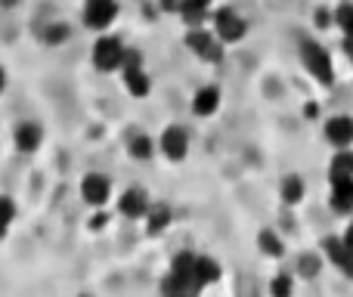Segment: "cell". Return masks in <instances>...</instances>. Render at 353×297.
Returning a JSON list of instances; mask_svg holds the SVG:
<instances>
[{
  "label": "cell",
  "mask_w": 353,
  "mask_h": 297,
  "mask_svg": "<svg viewBox=\"0 0 353 297\" xmlns=\"http://www.w3.org/2000/svg\"><path fill=\"white\" fill-rule=\"evenodd\" d=\"M214 34H217L223 43H239L245 34H248V22H245L236 10L220 6V10L214 12Z\"/></svg>",
  "instance_id": "cell-6"
},
{
  "label": "cell",
  "mask_w": 353,
  "mask_h": 297,
  "mask_svg": "<svg viewBox=\"0 0 353 297\" xmlns=\"http://www.w3.org/2000/svg\"><path fill=\"white\" fill-rule=\"evenodd\" d=\"M347 273H350V276H353V263H350V267H347Z\"/></svg>",
  "instance_id": "cell-31"
},
{
  "label": "cell",
  "mask_w": 353,
  "mask_h": 297,
  "mask_svg": "<svg viewBox=\"0 0 353 297\" xmlns=\"http://www.w3.org/2000/svg\"><path fill=\"white\" fill-rule=\"evenodd\" d=\"M332 207L338 214H350L353 211V176L341 183H332Z\"/></svg>",
  "instance_id": "cell-17"
},
{
  "label": "cell",
  "mask_w": 353,
  "mask_h": 297,
  "mask_svg": "<svg viewBox=\"0 0 353 297\" xmlns=\"http://www.w3.org/2000/svg\"><path fill=\"white\" fill-rule=\"evenodd\" d=\"M105 223H109V217L103 214V207H99V214H93L90 217V229L97 232V229H105Z\"/></svg>",
  "instance_id": "cell-26"
},
{
  "label": "cell",
  "mask_w": 353,
  "mask_h": 297,
  "mask_svg": "<svg viewBox=\"0 0 353 297\" xmlns=\"http://www.w3.org/2000/svg\"><path fill=\"white\" fill-rule=\"evenodd\" d=\"M335 19H338V25L344 28V34H353V6L350 3H344L341 10H338Z\"/></svg>",
  "instance_id": "cell-24"
},
{
  "label": "cell",
  "mask_w": 353,
  "mask_h": 297,
  "mask_svg": "<svg viewBox=\"0 0 353 297\" xmlns=\"http://www.w3.org/2000/svg\"><path fill=\"white\" fill-rule=\"evenodd\" d=\"M12 223H16V201H12L10 195L0 192V238L10 236Z\"/></svg>",
  "instance_id": "cell-20"
},
{
  "label": "cell",
  "mask_w": 353,
  "mask_h": 297,
  "mask_svg": "<svg viewBox=\"0 0 353 297\" xmlns=\"http://www.w3.org/2000/svg\"><path fill=\"white\" fill-rule=\"evenodd\" d=\"M159 152L171 164H180L183 158L189 155V130L180 127V124L165 127V130H161V136H159Z\"/></svg>",
  "instance_id": "cell-7"
},
{
  "label": "cell",
  "mask_w": 353,
  "mask_h": 297,
  "mask_svg": "<svg viewBox=\"0 0 353 297\" xmlns=\"http://www.w3.org/2000/svg\"><path fill=\"white\" fill-rule=\"evenodd\" d=\"M353 176V152H338L329 164V180L332 183H341Z\"/></svg>",
  "instance_id": "cell-19"
},
{
  "label": "cell",
  "mask_w": 353,
  "mask_h": 297,
  "mask_svg": "<svg viewBox=\"0 0 353 297\" xmlns=\"http://www.w3.org/2000/svg\"><path fill=\"white\" fill-rule=\"evenodd\" d=\"M143 220H146V236H161V232L171 226L174 211L168 205H149V211Z\"/></svg>",
  "instance_id": "cell-12"
},
{
  "label": "cell",
  "mask_w": 353,
  "mask_h": 297,
  "mask_svg": "<svg viewBox=\"0 0 353 297\" xmlns=\"http://www.w3.org/2000/svg\"><path fill=\"white\" fill-rule=\"evenodd\" d=\"M325 136H329L335 146H350L353 143V118L347 115H338L325 124Z\"/></svg>",
  "instance_id": "cell-13"
},
{
  "label": "cell",
  "mask_w": 353,
  "mask_h": 297,
  "mask_svg": "<svg viewBox=\"0 0 353 297\" xmlns=\"http://www.w3.org/2000/svg\"><path fill=\"white\" fill-rule=\"evenodd\" d=\"M78 195H81V201H84L87 207L99 211V207H105L112 201V180L105 174H97V170H90V174L81 176Z\"/></svg>",
  "instance_id": "cell-5"
},
{
  "label": "cell",
  "mask_w": 353,
  "mask_h": 297,
  "mask_svg": "<svg viewBox=\"0 0 353 297\" xmlns=\"http://www.w3.org/2000/svg\"><path fill=\"white\" fill-rule=\"evenodd\" d=\"M115 19H118V0H87L84 12H81V25L87 31H99V34H105L115 25Z\"/></svg>",
  "instance_id": "cell-4"
},
{
  "label": "cell",
  "mask_w": 353,
  "mask_h": 297,
  "mask_svg": "<svg viewBox=\"0 0 353 297\" xmlns=\"http://www.w3.org/2000/svg\"><path fill=\"white\" fill-rule=\"evenodd\" d=\"M344 47H347V56L353 59V37H344Z\"/></svg>",
  "instance_id": "cell-28"
},
{
  "label": "cell",
  "mask_w": 353,
  "mask_h": 297,
  "mask_svg": "<svg viewBox=\"0 0 353 297\" xmlns=\"http://www.w3.org/2000/svg\"><path fill=\"white\" fill-rule=\"evenodd\" d=\"M257 242H261V248H263V254H267V257H282V251H285V248H282V242L270 229H263Z\"/></svg>",
  "instance_id": "cell-23"
},
{
  "label": "cell",
  "mask_w": 353,
  "mask_h": 297,
  "mask_svg": "<svg viewBox=\"0 0 353 297\" xmlns=\"http://www.w3.org/2000/svg\"><path fill=\"white\" fill-rule=\"evenodd\" d=\"M344 242H347V245H350V248H353V223H350V229H347V236H344Z\"/></svg>",
  "instance_id": "cell-30"
},
{
  "label": "cell",
  "mask_w": 353,
  "mask_h": 297,
  "mask_svg": "<svg viewBox=\"0 0 353 297\" xmlns=\"http://www.w3.org/2000/svg\"><path fill=\"white\" fill-rule=\"evenodd\" d=\"M124 56H128V47H124V41H121V37H115V34L97 37V43L90 47V62H93V68H97V72H103V74L121 72Z\"/></svg>",
  "instance_id": "cell-1"
},
{
  "label": "cell",
  "mask_w": 353,
  "mask_h": 297,
  "mask_svg": "<svg viewBox=\"0 0 353 297\" xmlns=\"http://www.w3.org/2000/svg\"><path fill=\"white\" fill-rule=\"evenodd\" d=\"M3 90H6V72L0 68V93H3Z\"/></svg>",
  "instance_id": "cell-29"
},
{
  "label": "cell",
  "mask_w": 353,
  "mask_h": 297,
  "mask_svg": "<svg viewBox=\"0 0 353 297\" xmlns=\"http://www.w3.org/2000/svg\"><path fill=\"white\" fill-rule=\"evenodd\" d=\"M270 291H273V294H292V279H285V276H279V279H276L273 282V285H270Z\"/></svg>",
  "instance_id": "cell-25"
},
{
  "label": "cell",
  "mask_w": 353,
  "mask_h": 297,
  "mask_svg": "<svg viewBox=\"0 0 353 297\" xmlns=\"http://www.w3.org/2000/svg\"><path fill=\"white\" fill-rule=\"evenodd\" d=\"M84 3H87V0H84Z\"/></svg>",
  "instance_id": "cell-32"
},
{
  "label": "cell",
  "mask_w": 353,
  "mask_h": 297,
  "mask_svg": "<svg viewBox=\"0 0 353 297\" xmlns=\"http://www.w3.org/2000/svg\"><path fill=\"white\" fill-rule=\"evenodd\" d=\"M121 81H124V90H128L134 99H146L149 93H152V78L146 74V65H143L137 50H128V56H124Z\"/></svg>",
  "instance_id": "cell-2"
},
{
  "label": "cell",
  "mask_w": 353,
  "mask_h": 297,
  "mask_svg": "<svg viewBox=\"0 0 353 297\" xmlns=\"http://www.w3.org/2000/svg\"><path fill=\"white\" fill-rule=\"evenodd\" d=\"M65 37H68V25H65V22H50L47 28H43L41 41L47 43V47H59Z\"/></svg>",
  "instance_id": "cell-22"
},
{
  "label": "cell",
  "mask_w": 353,
  "mask_h": 297,
  "mask_svg": "<svg viewBox=\"0 0 353 297\" xmlns=\"http://www.w3.org/2000/svg\"><path fill=\"white\" fill-rule=\"evenodd\" d=\"M217 109H220V87L208 84V87H201V90H195V96H192L195 118H211Z\"/></svg>",
  "instance_id": "cell-11"
},
{
  "label": "cell",
  "mask_w": 353,
  "mask_h": 297,
  "mask_svg": "<svg viewBox=\"0 0 353 297\" xmlns=\"http://www.w3.org/2000/svg\"><path fill=\"white\" fill-rule=\"evenodd\" d=\"M149 205H152V198H149V192L143 186H128L118 195V214L128 220H143Z\"/></svg>",
  "instance_id": "cell-9"
},
{
  "label": "cell",
  "mask_w": 353,
  "mask_h": 297,
  "mask_svg": "<svg viewBox=\"0 0 353 297\" xmlns=\"http://www.w3.org/2000/svg\"><path fill=\"white\" fill-rule=\"evenodd\" d=\"M323 248H325V254L332 257V263H338L341 269H347L353 263V248L344 242V238H325Z\"/></svg>",
  "instance_id": "cell-18"
},
{
  "label": "cell",
  "mask_w": 353,
  "mask_h": 297,
  "mask_svg": "<svg viewBox=\"0 0 353 297\" xmlns=\"http://www.w3.org/2000/svg\"><path fill=\"white\" fill-rule=\"evenodd\" d=\"M176 6H180V0H161V10H168V12L176 10Z\"/></svg>",
  "instance_id": "cell-27"
},
{
  "label": "cell",
  "mask_w": 353,
  "mask_h": 297,
  "mask_svg": "<svg viewBox=\"0 0 353 297\" xmlns=\"http://www.w3.org/2000/svg\"><path fill=\"white\" fill-rule=\"evenodd\" d=\"M186 47L192 50V56H199L201 62H211V65L223 62V41H220L214 31L201 28V25H192V28L186 31Z\"/></svg>",
  "instance_id": "cell-3"
},
{
  "label": "cell",
  "mask_w": 353,
  "mask_h": 297,
  "mask_svg": "<svg viewBox=\"0 0 353 297\" xmlns=\"http://www.w3.org/2000/svg\"><path fill=\"white\" fill-rule=\"evenodd\" d=\"M220 279V263L214 257H205V254H195V285L199 288H208Z\"/></svg>",
  "instance_id": "cell-15"
},
{
  "label": "cell",
  "mask_w": 353,
  "mask_h": 297,
  "mask_svg": "<svg viewBox=\"0 0 353 297\" xmlns=\"http://www.w3.org/2000/svg\"><path fill=\"white\" fill-rule=\"evenodd\" d=\"M301 198H304V183H301V176H285V180H282V201H285V205H298Z\"/></svg>",
  "instance_id": "cell-21"
},
{
  "label": "cell",
  "mask_w": 353,
  "mask_h": 297,
  "mask_svg": "<svg viewBox=\"0 0 353 297\" xmlns=\"http://www.w3.org/2000/svg\"><path fill=\"white\" fill-rule=\"evenodd\" d=\"M155 152H159V140H152L149 134H134L128 140V155L134 161H149Z\"/></svg>",
  "instance_id": "cell-16"
},
{
  "label": "cell",
  "mask_w": 353,
  "mask_h": 297,
  "mask_svg": "<svg viewBox=\"0 0 353 297\" xmlns=\"http://www.w3.org/2000/svg\"><path fill=\"white\" fill-rule=\"evenodd\" d=\"M214 0H180V6H176V12H180V19L192 28V25H201L208 16V10H211Z\"/></svg>",
  "instance_id": "cell-14"
},
{
  "label": "cell",
  "mask_w": 353,
  "mask_h": 297,
  "mask_svg": "<svg viewBox=\"0 0 353 297\" xmlns=\"http://www.w3.org/2000/svg\"><path fill=\"white\" fill-rule=\"evenodd\" d=\"M301 56H304L307 72L316 74L319 84H332V81H335V74H332V59H329V53H325L319 43L307 41L304 47H301Z\"/></svg>",
  "instance_id": "cell-8"
},
{
  "label": "cell",
  "mask_w": 353,
  "mask_h": 297,
  "mask_svg": "<svg viewBox=\"0 0 353 297\" xmlns=\"http://www.w3.org/2000/svg\"><path fill=\"white\" fill-rule=\"evenodd\" d=\"M12 146H16L19 155H34L37 149L43 146V127L37 121H19L12 127Z\"/></svg>",
  "instance_id": "cell-10"
}]
</instances>
